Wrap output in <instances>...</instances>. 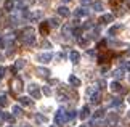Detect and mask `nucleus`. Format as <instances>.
I'll return each mask as SVG.
<instances>
[{
	"instance_id": "nucleus-1",
	"label": "nucleus",
	"mask_w": 130,
	"mask_h": 127,
	"mask_svg": "<svg viewBox=\"0 0 130 127\" xmlns=\"http://www.w3.org/2000/svg\"><path fill=\"white\" fill-rule=\"evenodd\" d=\"M55 122H56L58 125H63L64 122H66V113H64V109H58L56 114H55Z\"/></svg>"
},
{
	"instance_id": "nucleus-2",
	"label": "nucleus",
	"mask_w": 130,
	"mask_h": 127,
	"mask_svg": "<svg viewBox=\"0 0 130 127\" xmlns=\"http://www.w3.org/2000/svg\"><path fill=\"white\" fill-rule=\"evenodd\" d=\"M34 40H36V37H34V34H32V31H26V34L23 35V42L24 44H27V45H31V44H34Z\"/></svg>"
},
{
	"instance_id": "nucleus-3",
	"label": "nucleus",
	"mask_w": 130,
	"mask_h": 127,
	"mask_svg": "<svg viewBox=\"0 0 130 127\" xmlns=\"http://www.w3.org/2000/svg\"><path fill=\"white\" fill-rule=\"evenodd\" d=\"M29 93H31L34 98H39V96H40V92H39V89H37V85H36V84L29 85Z\"/></svg>"
},
{
	"instance_id": "nucleus-4",
	"label": "nucleus",
	"mask_w": 130,
	"mask_h": 127,
	"mask_svg": "<svg viewBox=\"0 0 130 127\" xmlns=\"http://www.w3.org/2000/svg\"><path fill=\"white\" fill-rule=\"evenodd\" d=\"M79 116H80V119H87L90 116V108L88 106H84V108L80 109V113H79Z\"/></svg>"
},
{
	"instance_id": "nucleus-5",
	"label": "nucleus",
	"mask_w": 130,
	"mask_h": 127,
	"mask_svg": "<svg viewBox=\"0 0 130 127\" xmlns=\"http://www.w3.org/2000/svg\"><path fill=\"white\" fill-rule=\"evenodd\" d=\"M69 84H71L72 87H79V85H80V80H79L76 76H69Z\"/></svg>"
},
{
	"instance_id": "nucleus-6",
	"label": "nucleus",
	"mask_w": 130,
	"mask_h": 127,
	"mask_svg": "<svg viewBox=\"0 0 130 127\" xmlns=\"http://www.w3.org/2000/svg\"><path fill=\"white\" fill-rule=\"evenodd\" d=\"M69 58H71V61H72V63H77V61H79V58H80V55H79L77 52H71V53H69Z\"/></svg>"
},
{
	"instance_id": "nucleus-7",
	"label": "nucleus",
	"mask_w": 130,
	"mask_h": 127,
	"mask_svg": "<svg viewBox=\"0 0 130 127\" xmlns=\"http://www.w3.org/2000/svg\"><path fill=\"white\" fill-rule=\"evenodd\" d=\"M50 60H52V53H43V55H40V61L42 63H48Z\"/></svg>"
},
{
	"instance_id": "nucleus-8",
	"label": "nucleus",
	"mask_w": 130,
	"mask_h": 127,
	"mask_svg": "<svg viewBox=\"0 0 130 127\" xmlns=\"http://www.w3.org/2000/svg\"><path fill=\"white\" fill-rule=\"evenodd\" d=\"M37 73L40 74V76H43V77H48L50 71H48V69H43V68H39V69H37Z\"/></svg>"
},
{
	"instance_id": "nucleus-9",
	"label": "nucleus",
	"mask_w": 130,
	"mask_h": 127,
	"mask_svg": "<svg viewBox=\"0 0 130 127\" xmlns=\"http://www.w3.org/2000/svg\"><path fill=\"white\" fill-rule=\"evenodd\" d=\"M19 103L21 105H31V98H29V96H21V98H19Z\"/></svg>"
},
{
	"instance_id": "nucleus-10",
	"label": "nucleus",
	"mask_w": 130,
	"mask_h": 127,
	"mask_svg": "<svg viewBox=\"0 0 130 127\" xmlns=\"http://www.w3.org/2000/svg\"><path fill=\"white\" fill-rule=\"evenodd\" d=\"M36 119H37L39 124H45V122H47V118H45V116H42V114H37Z\"/></svg>"
},
{
	"instance_id": "nucleus-11",
	"label": "nucleus",
	"mask_w": 130,
	"mask_h": 127,
	"mask_svg": "<svg viewBox=\"0 0 130 127\" xmlns=\"http://www.w3.org/2000/svg\"><path fill=\"white\" fill-rule=\"evenodd\" d=\"M111 90H112V92H119V90H121V85H119V82H112V84H111Z\"/></svg>"
},
{
	"instance_id": "nucleus-12",
	"label": "nucleus",
	"mask_w": 130,
	"mask_h": 127,
	"mask_svg": "<svg viewBox=\"0 0 130 127\" xmlns=\"http://www.w3.org/2000/svg\"><path fill=\"white\" fill-rule=\"evenodd\" d=\"M90 101H92V103H98V101H100V93L95 92V93L92 95V100H90Z\"/></svg>"
},
{
	"instance_id": "nucleus-13",
	"label": "nucleus",
	"mask_w": 130,
	"mask_h": 127,
	"mask_svg": "<svg viewBox=\"0 0 130 127\" xmlns=\"http://www.w3.org/2000/svg\"><path fill=\"white\" fill-rule=\"evenodd\" d=\"M5 105H7V95L0 93V106H5Z\"/></svg>"
},
{
	"instance_id": "nucleus-14",
	"label": "nucleus",
	"mask_w": 130,
	"mask_h": 127,
	"mask_svg": "<svg viewBox=\"0 0 130 127\" xmlns=\"http://www.w3.org/2000/svg\"><path fill=\"white\" fill-rule=\"evenodd\" d=\"M2 119L8 121V122H13V116H10V114H7V113H3V114H2Z\"/></svg>"
},
{
	"instance_id": "nucleus-15",
	"label": "nucleus",
	"mask_w": 130,
	"mask_h": 127,
	"mask_svg": "<svg viewBox=\"0 0 130 127\" xmlns=\"http://www.w3.org/2000/svg\"><path fill=\"white\" fill-rule=\"evenodd\" d=\"M21 113H23V111H21V108H19V106H13V114H14V116H19Z\"/></svg>"
},
{
	"instance_id": "nucleus-16",
	"label": "nucleus",
	"mask_w": 130,
	"mask_h": 127,
	"mask_svg": "<svg viewBox=\"0 0 130 127\" xmlns=\"http://www.w3.org/2000/svg\"><path fill=\"white\" fill-rule=\"evenodd\" d=\"M74 118H76V114H74L72 111H71V113H66V121H72Z\"/></svg>"
},
{
	"instance_id": "nucleus-17",
	"label": "nucleus",
	"mask_w": 130,
	"mask_h": 127,
	"mask_svg": "<svg viewBox=\"0 0 130 127\" xmlns=\"http://www.w3.org/2000/svg\"><path fill=\"white\" fill-rule=\"evenodd\" d=\"M58 13L61 15V16H68V13H69V11H68L66 8H59V10H58Z\"/></svg>"
},
{
	"instance_id": "nucleus-18",
	"label": "nucleus",
	"mask_w": 130,
	"mask_h": 127,
	"mask_svg": "<svg viewBox=\"0 0 130 127\" xmlns=\"http://www.w3.org/2000/svg\"><path fill=\"white\" fill-rule=\"evenodd\" d=\"M103 113H104L103 109H98L96 113H95V118H103Z\"/></svg>"
},
{
	"instance_id": "nucleus-19",
	"label": "nucleus",
	"mask_w": 130,
	"mask_h": 127,
	"mask_svg": "<svg viewBox=\"0 0 130 127\" xmlns=\"http://www.w3.org/2000/svg\"><path fill=\"white\" fill-rule=\"evenodd\" d=\"M23 66H24V60H18V63H16L14 68H23Z\"/></svg>"
},
{
	"instance_id": "nucleus-20",
	"label": "nucleus",
	"mask_w": 130,
	"mask_h": 127,
	"mask_svg": "<svg viewBox=\"0 0 130 127\" xmlns=\"http://www.w3.org/2000/svg\"><path fill=\"white\" fill-rule=\"evenodd\" d=\"M101 21H108V23H109V21H112V16H109V15H108V16H103Z\"/></svg>"
},
{
	"instance_id": "nucleus-21",
	"label": "nucleus",
	"mask_w": 130,
	"mask_h": 127,
	"mask_svg": "<svg viewBox=\"0 0 130 127\" xmlns=\"http://www.w3.org/2000/svg\"><path fill=\"white\" fill-rule=\"evenodd\" d=\"M95 8H96V11H101L103 5H101V3H95Z\"/></svg>"
},
{
	"instance_id": "nucleus-22",
	"label": "nucleus",
	"mask_w": 130,
	"mask_h": 127,
	"mask_svg": "<svg viewBox=\"0 0 130 127\" xmlns=\"http://www.w3.org/2000/svg\"><path fill=\"white\" fill-rule=\"evenodd\" d=\"M43 93L45 95H50V93H52V90H50L48 87H43Z\"/></svg>"
},
{
	"instance_id": "nucleus-23",
	"label": "nucleus",
	"mask_w": 130,
	"mask_h": 127,
	"mask_svg": "<svg viewBox=\"0 0 130 127\" xmlns=\"http://www.w3.org/2000/svg\"><path fill=\"white\" fill-rule=\"evenodd\" d=\"M3 74H5V68H3V66H0V77H3Z\"/></svg>"
},
{
	"instance_id": "nucleus-24",
	"label": "nucleus",
	"mask_w": 130,
	"mask_h": 127,
	"mask_svg": "<svg viewBox=\"0 0 130 127\" xmlns=\"http://www.w3.org/2000/svg\"><path fill=\"white\" fill-rule=\"evenodd\" d=\"M14 85H16V89H18V90H21V89H23V87H21V80H18V82L14 84Z\"/></svg>"
},
{
	"instance_id": "nucleus-25",
	"label": "nucleus",
	"mask_w": 130,
	"mask_h": 127,
	"mask_svg": "<svg viewBox=\"0 0 130 127\" xmlns=\"http://www.w3.org/2000/svg\"><path fill=\"white\" fill-rule=\"evenodd\" d=\"M80 127H90V125H88V124H82Z\"/></svg>"
},
{
	"instance_id": "nucleus-26",
	"label": "nucleus",
	"mask_w": 130,
	"mask_h": 127,
	"mask_svg": "<svg viewBox=\"0 0 130 127\" xmlns=\"http://www.w3.org/2000/svg\"><path fill=\"white\" fill-rule=\"evenodd\" d=\"M128 103H130V96H128Z\"/></svg>"
},
{
	"instance_id": "nucleus-27",
	"label": "nucleus",
	"mask_w": 130,
	"mask_h": 127,
	"mask_svg": "<svg viewBox=\"0 0 130 127\" xmlns=\"http://www.w3.org/2000/svg\"><path fill=\"white\" fill-rule=\"evenodd\" d=\"M0 60H2V55H0Z\"/></svg>"
},
{
	"instance_id": "nucleus-28",
	"label": "nucleus",
	"mask_w": 130,
	"mask_h": 127,
	"mask_svg": "<svg viewBox=\"0 0 130 127\" xmlns=\"http://www.w3.org/2000/svg\"><path fill=\"white\" fill-rule=\"evenodd\" d=\"M128 55H130V50H128Z\"/></svg>"
},
{
	"instance_id": "nucleus-29",
	"label": "nucleus",
	"mask_w": 130,
	"mask_h": 127,
	"mask_svg": "<svg viewBox=\"0 0 130 127\" xmlns=\"http://www.w3.org/2000/svg\"><path fill=\"white\" fill-rule=\"evenodd\" d=\"M8 127H13V125H8Z\"/></svg>"
},
{
	"instance_id": "nucleus-30",
	"label": "nucleus",
	"mask_w": 130,
	"mask_h": 127,
	"mask_svg": "<svg viewBox=\"0 0 130 127\" xmlns=\"http://www.w3.org/2000/svg\"><path fill=\"white\" fill-rule=\"evenodd\" d=\"M128 118H130V113H128Z\"/></svg>"
},
{
	"instance_id": "nucleus-31",
	"label": "nucleus",
	"mask_w": 130,
	"mask_h": 127,
	"mask_svg": "<svg viewBox=\"0 0 130 127\" xmlns=\"http://www.w3.org/2000/svg\"><path fill=\"white\" fill-rule=\"evenodd\" d=\"M66 2H68V0H66Z\"/></svg>"
}]
</instances>
